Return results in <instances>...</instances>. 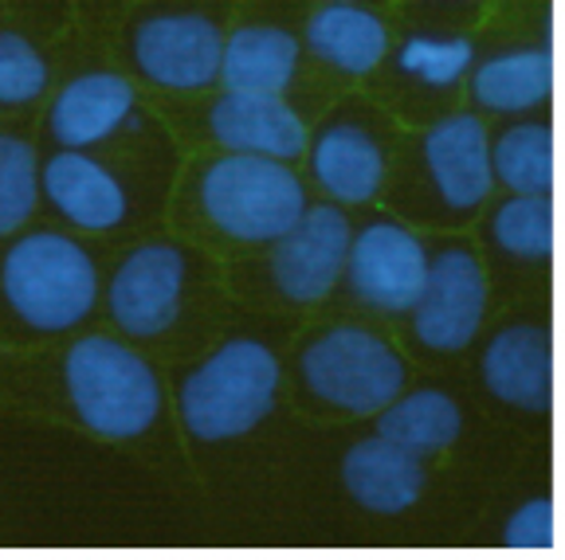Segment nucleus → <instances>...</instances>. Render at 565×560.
Returning <instances> with one entry per match:
<instances>
[{
  "instance_id": "nucleus-2",
  "label": "nucleus",
  "mask_w": 565,
  "mask_h": 560,
  "mask_svg": "<svg viewBox=\"0 0 565 560\" xmlns=\"http://www.w3.org/2000/svg\"><path fill=\"white\" fill-rule=\"evenodd\" d=\"M282 360L259 337H228L177 385L181 428L201 443H236L275 412Z\"/></svg>"
},
{
  "instance_id": "nucleus-6",
  "label": "nucleus",
  "mask_w": 565,
  "mask_h": 560,
  "mask_svg": "<svg viewBox=\"0 0 565 560\" xmlns=\"http://www.w3.org/2000/svg\"><path fill=\"white\" fill-rule=\"evenodd\" d=\"M221 20L204 9H150L130 28V63L141 79L169 95H201L221 79Z\"/></svg>"
},
{
  "instance_id": "nucleus-28",
  "label": "nucleus",
  "mask_w": 565,
  "mask_h": 560,
  "mask_svg": "<svg viewBox=\"0 0 565 560\" xmlns=\"http://www.w3.org/2000/svg\"><path fill=\"white\" fill-rule=\"evenodd\" d=\"M424 4H444V9H476L483 0H424Z\"/></svg>"
},
{
  "instance_id": "nucleus-3",
  "label": "nucleus",
  "mask_w": 565,
  "mask_h": 560,
  "mask_svg": "<svg viewBox=\"0 0 565 560\" xmlns=\"http://www.w3.org/2000/svg\"><path fill=\"white\" fill-rule=\"evenodd\" d=\"M63 388L83 428L110 443L150 435L166 412V385L153 360L110 333H87L67 345Z\"/></svg>"
},
{
  "instance_id": "nucleus-25",
  "label": "nucleus",
  "mask_w": 565,
  "mask_h": 560,
  "mask_svg": "<svg viewBox=\"0 0 565 560\" xmlns=\"http://www.w3.org/2000/svg\"><path fill=\"white\" fill-rule=\"evenodd\" d=\"M40 208V153L20 133H0V239L17 236Z\"/></svg>"
},
{
  "instance_id": "nucleus-12",
  "label": "nucleus",
  "mask_w": 565,
  "mask_h": 560,
  "mask_svg": "<svg viewBox=\"0 0 565 560\" xmlns=\"http://www.w3.org/2000/svg\"><path fill=\"white\" fill-rule=\"evenodd\" d=\"M310 181L338 208H362L385 193L388 149L365 118L334 115L307 141Z\"/></svg>"
},
{
  "instance_id": "nucleus-8",
  "label": "nucleus",
  "mask_w": 565,
  "mask_h": 560,
  "mask_svg": "<svg viewBox=\"0 0 565 560\" xmlns=\"http://www.w3.org/2000/svg\"><path fill=\"white\" fill-rule=\"evenodd\" d=\"M487 302H491V282L476 247L444 244L428 259V274L413 317V337L428 353H463L483 330Z\"/></svg>"
},
{
  "instance_id": "nucleus-19",
  "label": "nucleus",
  "mask_w": 565,
  "mask_h": 560,
  "mask_svg": "<svg viewBox=\"0 0 565 560\" xmlns=\"http://www.w3.org/2000/svg\"><path fill=\"white\" fill-rule=\"evenodd\" d=\"M338 471H342V486L353 506H362L373 517L408 514L428 486L424 459L408 455L405 446L388 443L385 435H365L345 446Z\"/></svg>"
},
{
  "instance_id": "nucleus-15",
  "label": "nucleus",
  "mask_w": 565,
  "mask_h": 560,
  "mask_svg": "<svg viewBox=\"0 0 565 560\" xmlns=\"http://www.w3.org/2000/svg\"><path fill=\"white\" fill-rule=\"evenodd\" d=\"M483 388L514 412L546 416L554 408V337L542 322L494 330L479 357Z\"/></svg>"
},
{
  "instance_id": "nucleus-29",
  "label": "nucleus",
  "mask_w": 565,
  "mask_h": 560,
  "mask_svg": "<svg viewBox=\"0 0 565 560\" xmlns=\"http://www.w3.org/2000/svg\"><path fill=\"white\" fill-rule=\"evenodd\" d=\"M353 4H370V0H353Z\"/></svg>"
},
{
  "instance_id": "nucleus-4",
  "label": "nucleus",
  "mask_w": 565,
  "mask_h": 560,
  "mask_svg": "<svg viewBox=\"0 0 565 560\" xmlns=\"http://www.w3.org/2000/svg\"><path fill=\"white\" fill-rule=\"evenodd\" d=\"M196 208L216 236L244 247H271L310 204V189L291 161L216 153L196 173Z\"/></svg>"
},
{
  "instance_id": "nucleus-13",
  "label": "nucleus",
  "mask_w": 565,
  "mask_h": 560,
  "mask_svg": "<svg viewBox=\"0 0 565 560\" xmlns=\"http://www.w3.org/2000/svg\"><path fill=\"white\" fill-rule=\"evenodd\" d=\"M204 130L221 153L299 161L307 153L310 126L287 95H236L221 90L204 110Z\"/></svg>"
},
{
  "instance_id": "nucleus-20",
  "label": "nucleus",
  "mask_w": 565,
  "mask_h": 560,
  "mask_svg": "<svg viewBox=\"0 0 565 560\" xmlns=\"http://www.w3.org/2000/svg\"><path fill=\"white\" fill-rule=\"evenodd\" d=\"M468 90H471V103L483 115H499V118L539 115V110L550 106V95H554V47L542 40V44H522V47L483 55L471 67Z\"/></svg>"
},
{
  "instance_id": "nucleus-10",
  "label": "nucleus",
  "mask_w": 565,
  "mask_h": 560,
  "mask_svg": "<svg viewBox=\"0 0 565 560\" xmlns=\"http://www.w3.org/2000/svg\"><path fill=\"white\" fill-rule=\"evenodd\" d=\"M420 181L444 216H476L494 193L491 126L471 110H451L420 133Z\"/></svg>"
},
{
  "instance_id": "nucleus-18",
  "label": "nucleus",
  "mask_w": 565,
  "mask_h": 560,
  "mask_svg": "<svg viewBox=\"0 0 565 560\" xmlns=\"http://www.w3.org/2000/svg\"><path fill=\"white\" fill-rule=\"evenodd\" d=\"M302 40L275 20H244L224 28L221 47V90L236 95H287L299 79Z\"/></svg>"
},
{
  "instance_id": "nucleus-1",
  "label": "nucleus",
  "mask_w": 565,
  "mask_h": 560,
  "mask_svg": "<svg viewBox=\"0 0 565 560\" xmlns=\"http://www.w3.org/2000/svg\"><path fill=\"white\" fill-rule=\"evenodd\" d=\"M0 294L35 333L79 330L103 302V274L95 255L67 231H17L0 255Z\"/></svg>"
},
{
  "instance_id": "nucleus-24",
  "label": "nucleus",
  "mask_w": 565,
  "mask_h": 560,
  "mask_svg": "<svg viewBox=\"0 0 565 560\" xmlns=\"http://www.w3.org/2000/svg\"><path fill=\"white\" fill-rule=\"evenodd\" d=\"M487 239L499 255L519 263H550L557 244L554 196L507 193L487 212Z\"/></svg>"
},
{
  "instance_id": "nucleus-11",
  "label": "nucleus",
  "mask_w": 565,
  "mask_h": 560,
  "mask_svg": "<svg viewBox=\"0 0 565 560\" xmlns=\"http://www.w3.org/2000/svg\"><path fill=\"white\" fill-rule=\"evenodd\" d=\"M353 219L330 201H310L302 216L271 244L267 271L287 302L318 306L342 287L345 251H350Z\"/></svg>"
},
{
  "instance_id": "nucleus-21",
  "label": "nucleus",
  "mask_w": 565,
  "mask_h": 560,
  "mask_svg": "<svg viewBox=\"0 0 565 560\" xmlns=\"http://www.w3.org/2000/svg\"><path fill=\"white\" fill-rule=\"evenodd\" d=\"M373 420H377V435L405 446L416 459L444 455L463 435V408L444 388H405Z\"/></svg>"
},
{
  "instance_id": "nucleus-27",
  "label": "nucleus",
  "mask_w": 565,
  "mask_h": 560,
  "mask_svg": "<svg viewBox=\"0 0 565 560\" xmlns=\"http://www.w3.org/2000/svg\"><path fill=\"white\" fill-rule=\"evenodd\" d=\"M503 545L507 549H526V552H546L557 549V509L550 494H534V498L519 502L511 517L503 521Z\"/></svg>"
},
{
  "instance_id": "nucleus-9",
  "label": "nucleus",
  "mask_w": 565,
  "mask_h": 560,
  "mask_svg": "<svg viewBox=\"0 0 565 560\" xmlns=\"http://www.w3.org/2000/svg\"><path fill=\"white\" fill-rule=\"evenodd\" d=\"M189 290V255L177 244H138L103 282L106 314L126 342H153L181 317Z\"/></svg>"
},
{
  "instance_id": "nucleus-16",
  "label": "nucleus",
  "mask_w": 565,
  "mask_h": 560,
  "mask_svg": "<svg viewBox=\"0 0 565 560\" xmlns=\"http://www.w3.org/2000/svg\"><path fill=\"white\" fill-rule=\"evenodd\" d=\"M138 115V90L122 71H79L55 90L47 106V133L60 149H95L122 133Z\"/></svg>"
},
{
  "instance_id": "nucleus-14",
  "label": "nucleus",
  "mask_w": 565,
  "mask_h": 560,
  "mask_svg": "<svg viewBox=\"0 0 565 560\" xmlns=\"http://www.w3.org/2000/svg\"><path fill=\"white\" fill-rule=\"evenodd\" d=\"M40 201L79 231H115L130 216L126 181L90 149H55L40 158Z\"/></svg>"
},
{
  "instance_id": "nucleus-26",
  "label": "nucleus",
  "mask_w": 565,
  "mask_h": 560,
  "mask_svg": "<svg viewBox=\"0 0 565 560\" xmlns=\"http://www.w3.org/2000/svg\"><path fill=\"white\" fill-rule=\"evenodd\" d=\"M52 67L24 32L0 28V110H20L47 95Z\"/></svg>"
},
{
  "instance_id": "nucleus-7",
  "label": "nucleus",
  "mask_w": 565,
  "mask_h": 560,
  "mask_svg": "<svg viewBox=\"0 0 565 560\" xmlns=\"http://www.w3.org/2000/svg\"><path fill=\"white\" fill-rule=\"evenodd\" d=\"M428 259H433V247L405 219L370 216L350 236L342 282L350 287L353 302H362L373 314L408 317V310L420 298Z\"/></svg>"
},
{
  "instance_id": "nucleus-22",
  "label": "nucleus",
  "mask_w": 565,
  "mask_h": 560,
  "mask_svg": "<svg viewBox=\"0 0 565 560\" xmlns=\"http://www.w3.org/2000/svg\"><path fill=\"white\" fill-rule=\"evenodd\" d=\"M491 173H494V189L554 196L557 141L550 118L526 115V118H514L499 133H491Z\"/></svg>"
},
{
  "instance_id": "nucleus-23",
  "label": "nucleus",
  "mask_w": 565,
  "mask_h": 560,
  "mask_svg": "<svg viewBox=\"0 0 565 560\" xmlns=\"http://www.w3.org/2000/svg\"><path fill=\"white\" fill-rule=\"evenodd\" d=\"M479 60V47L463 32H413L393 52L397 79L413 83L420 90L448 95L459 83H468L471 67Z\"/></svg>"
},
{
  "instance_id": "nucleus-5",
  "label": "nucleus",
  "mask_w": 565,
  "mask_h": 560,
  "mask_svg": "<svg viewBox=\"0 0 565 560\" xmlns=\"http://www.w3.org/2000/svg\"><path fill=\"white\" fill-rule=\"evenodd\" d=\"M299 380L318 403L373 420L408 388V360L385 333L362 322H338L302 342Z\"/></svg>"
},
{
  "instance_id": "nucleus-17",
  "label": "nucleus",
  "mask_w": 565,
  "mask_h": 560,
  "mask_svg": "<svg viewBox=\"0 0 565 560\" xmlns=\"http://www.w3.org/2000/svg\"><path fill=\"white\" fill-rule=\"evenodd\" d=\"M302 52L342 79H370L393 52V32L373 4L322 0L302 24Z\"/></svg>"
}]
</instances>
